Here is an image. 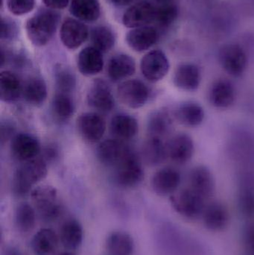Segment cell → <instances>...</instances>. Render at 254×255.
Returning a JSON list of instances; mask_svg holds the SVG:
<instances>
[{"label":"cell","mask_w":254,"mask_h":255,"mask_svg":"<svg viewBox=\"0 0 254 255\" xmlns=\"http://www.w3.org/2000/svg\"><path fill=\"white\" fill-rule=\"evenodd\" d=\"M161 243L167 255H207L205 248L199 241L173 225L164 226Z\"/></svg>","instance_id":"1"},{"label":"cell","mask_w":254,"mask_h":255,"mask_svg":"<svg viewBox=\"0 0 254 255\" xmlns=\"http://www.w3.org/2000/svg\"><path fill=\"white\" fill-rule=\"evenodd\" d=\"M47 174L46 160L35 157L24 162L15 172L12 190L17 197H23L32 191L33 187L41 181Z\"/></svg>","instance_id":"2"},{"label":"cell","mask_w":254,"mask_h":255,"mask_svg":"<svg viewBox=\"0 0 254 255\" xmlns=\"http://www.w3.org/2000/svg\"><path fill=\"white\" fill-rule=\"evenodd\" d=\"M60 16L52 10H42L30 18L26 23V33L30 41L37 46L47 44L55 34Z\"/></svg>","instance_id":"3"},{"label":"cell","mask_w":254,"mask_h":255,"mask_svg":"<svg viewBox=\"0 0 254 255\" xmlns=\"http://www.w3.org/2000/svg\"><path fill=\"white\" fill-rule=\"evenodd\" d=\"M30 196L33 206L43 221L52 223L59 218L62 208L55 187L50 185L37 186L33 189Z\"/></svg>","instance_id":"4"},{"label":"cell","mask_w":254,"mask_h":255,"mask_svg":"<svg viewBox=\"0 0 254 255\" xmlns=\"http://www.w3.org/2000/svg\"><path fill=\"white\" fill-rule=\"evenodd\" d=\"M170 200L174 211L188 220L201 217L206 206L205 199L190 187L176 192Z\"/></svg>","instance_id":"5"},{"label":"cell","mask_w":254,"mask_h":255,"mask_svg":"<svg viewBox=\"0 0 254 255\" xmlns=\"http://www.w3.org/2000/svg\"><path fill=\"white\" fill-rule=\"evenodd\" d=\"M218 58L223 70L233 77H240L248 67L247 53L243 46L228 43L219 49Z\"/></svg>","instance_id":"6"},{"label":"cell","mask_w":254,"mask_h":255,"mask_svg":"<svg viewBox=\"0 0 254 255\" xmlns=\"http://www.w3.org/2000/svg\"><path fill=\"white\" fill-rule=\"evenodd\" d=\"M113 169V181L124 188L136 187L144 177L141 162L133 151Z\"/></svg>","instance_id":"7"},{"label":"cell","mask_w":254,"mask_h":255,"mask_svg":"<svg viewBox=\"0 0 254 255\" xmlns=\"http://www.w3.org/2000/svg\"><path fill=\"white\" fill-rule=\"evenodd\" d=\"M117 96L127 107L137 109L143 107L150 97L149 87L138 79L122 82L117 88Z\"/></svg>","instance_id":"8"},{"label":"cell","mask_w":254,"mask_h":255,"mask_svg":"<svg viewBox=\"0 0 254 255\" xmlns=\"http://www.w3.org/2000/svg\"><path fill=\"white\" fill-rule=\"evenodd\" d=\"M170 69V63L167 55L160 49L150 51L144 55L140 62L142 74L151 82L162 80Z\"/></svg>","instance_id":"9"},{"label":"cell","mask_w":254,"mask_h":255,"mask_svg":"<svg viewBox=\"0 0 254 255\" xmlns=\"http://www.w3.org/2000/svg\"><path fill=\"white\" fill-rule=\"evenodd\" d=\"M79 134L85 142L95 143L104 136L106 123L104 118L95 112L82 114L77 120Z\"/></svg>","instance_id":"10"},{"label":"cell","mask_w":254,"mask_h":255,"mask_svg":"<svg viewBox=\"0 0 254 255\" xmlns=\"http://www.w3.org/2000/svg\"><path fill=\"white\" fill-rule=\"evenodd\" d=\"M132 152L123 141L109 139L103 141L97 148V157L101 164L112 169Z\"/></svg>","instance_id":"11"},{"label":"cell","mask_w":254,"mask_h":255,"mask_svg":"<svg viewBox=\"0 0 254 255\" xmlns=\"http://www.w3.org/2000/svg\"><path fill=\"white\" fill-rule=\"evenodd\" d=\"M167 155L171 161L183 165L190 161L195 153L193 139L186 133H179L167 142Z\"/></svg>","instance_id":"12"},{"label":"cell","mask_w":254,"mask_h":255,"mask_svg":"<svg viewBox=\"0 0 254 255\" xmlns=\"http://www.w3.org/2000/svg\"><path fill=\"white\" fill-rule=\"evenodd\" d=\"M86 101L92 109L101 112H109L115 106V100L111 89L102 79H96L89 87Z\"/></svg>","instance_id":"13"},{"label":"cell","mask_w":254,"mask_h":255,"mask_svg":"<svg viewBox=\"0 0 254 255\" xmlns=\"http://www.w3.org/2000/svg\"><path fill=\"white\" fill-rule=\"evenodd\" d=\"M181 183L180 172L173 167H165L155 172L152 177V187L161 196H172Z\"/></svg>","instance_id":"14"},{"label":"cell","mask_w":254,"mask_h":255,"mask_svg":"<svg viewBox=\"0 0 254 255\" xmlns=\"http://www.w3.org/2000/svg\"><path fill=\"white\" fill-rule=\"evenodd\" d=\"M156 8L148 1H141L130 7L123 15L122 22L128 28L146 26L155 22Z\"/></svg>","instance_id":"15"},{"label":"cell","mask_w":254,"mask_h":255,"mask_svg":"<svg viewBox=\"0 0 254 255\" xmlns=\"http://www.w3.org/2000/svg\"><path fill=\"white\" fill-rule=\"evenodd\" d=\"M40 150L38 139L29 133H17L12 138L10 151L13 157L19 161H28L37 157Z\"/></svg>","instance_id":"16"},{"label":"cell","mask_w":254,"mask_h":255,"mask_svg":"<svg viewBox=\"0 0 254 255\" xmlns=\"http://www.w3.org/2000/svg\"><path fill=\"white\" fill-rule=\"evenodd\" d=\"M210 104L219 109L231 107L237 99V91L234 84L228 79H221L215 81L208 93Z\"/></svg>","instance_id":"17"},{"label":"cell","mask_w":254,"mask_h":255,"mask_svg":"<svg viewBox=\"0 0 254 255\" xmlns=\"http://www.w3.org/2000/svg\"><path fill=\"white\" fill-rule=\"evenodd\" d=\"M61 40L63 44L70 49H76L82 46L89 35L87 27L80 20L68 18L61 28Z\"/></svg>","instance_id":"18"},{"label":"cell","mask_w":254,"mask_h":255,"mask_svg":"<svg viewBox=\"0 0 254 255\" xmlns=\"http://www.w3.org/2000/svg\"><path fill=\"white\" fill-rule=\"evenodd\" d=\"M189 187L205 200L214 194L216 189L214 177L207 166H197L191 170L189 177Z\"/></svg>","instance_id":"19"},{"label":"cell","mask_w":254,"mask_h":255,"mask_svg":"<svg viewBox=\"0 0 254 255\" xmlns=\"http://www.w3.org/2000/svg\"><path fill=\"white\" fill-rule=\"evenodd\" d=\"M173 82L179 89L190 92L197 91L201 85V70L193 63H183L174 71Z\"/></svg>","instance_id":"20"},{"label":"cell","mask_w":254,"mask_h":255,"mask_svg":"<svg viewBox=\"0 0 254 255\" xmlns=\"http://www.w3.org/2000/svg\"><path fill=\"white\" fill-rule=\"evenodd\" d=\"M201 217L206 229L212 232L223 230L228 226L230 220L229 212L226 207L219 202L206 205Z\"/></svg>","instance_id":"21"},{"label":"cell","mask_w":254,"mask_h":255,"mask_svg":"<svg viewBox=\"0 0 254 255\" xmlns=\"http://www.w3.org/2000/svg\"><path fill=\"white\" fill-rule=\"evenodd\" d=\"M159 40V33L156 28L149 25L132 28L127 34L128 46L136 52L148 50Z\"/></svg>","instance_id":"22"},{"label":"cell","mask_w":254,"mask_h":255,"mask_svg":"<svg viewBox=\"0 0 254 255\" xmlns=\"http://www.w3.org/2000/svg\"><path fill=\"white\" fill-rule=\"evenodd\" d=\"M110 133L114 139L125 141L133 139L138 133L139 124L134 117L126 114H119L112 118Z\"/></svg>","instance_id":"23"},{"label":"cell","mask_w":254,"mask_h":255,"mask_svg":"<svg viewBox=\"0 0 254 255\" xmlns=\"http://www.w3.org/2000/svg\"><path fill=\"white\" fill-rule=\"evenodd\" d=\"M78 68L84 76H92L99 73L104 67L102 52L93 46L81 51L78 57Z\"/></svg>","instance_id":"24"},{"label":"cell","mask_w":254,"mask_h":255,"mask_svg":"<svg viewBox=\"0 0 254 255\" xmlns=\"http://www.w3.org/2000/svg\"><path fill=\"white\" fill-rule=\"evenodd\" d=\"M174 118L187 127H199L205 118V112L201 105L195 102H184L176 108Z\"/></svg>","instance_id":"25"},{"label":"cell","mask_w":254,"mask_h":255,"mask_svg":"<svg viewBox=\"0 0 254 255\" xmlns=\"http://www.w3.org/2000/svg\"><path fill=\"white\" fill-rule=\"evenodd\" d=\"M59 236L48 228L40 229L33 236L31 249L35 255H54L59 245Z\"/></svg>","instance_id":"26"},{"label":"cell","mask_w":254,"mask_h":255,"mask_svg":"<svg viewBox=\"0 0 254 255\" xmlns=\"http://www.w3.org/2000/svg\"><path fill=\"white\" fill-rule=\"evenodd\" d=\"M141 155L143 161L149 166L161 164L168 158L167 142L161 138L149 136L142 146Z\"/></svg>","instance_id":"27"},{"label":"cell","mask_w":254,"mask_h":255,"mask_svg":"<svg viewBox=\"0 0 254 255\" xmlns=\"http://www.w3.org/2000/svg\"><path fill=\"white\" fill-rule=\"evenodd\" d=\"M107 71L113 82L124 80L135 73V61L132 57L125 54L115 55L109 61Z\"/></svg>","instance_id":"28"},{"label":"cell","mask_w":254,"mask_h":255,"mask_svg":"<svg viewBox=\"0 0 254 255\" xmlns=\"http://www.w3.org/2000/svg\"><path fill=\"white\" fill-rule=\"evenodd\" d=\"M58 236L63 247L73 251L79 249L83 242V227L77 220L70 219L63 223Z\"/></svg>","instance_id":"29"},{"label":"cell","mask_w":254,"mask_h":255,"mask_svg":"<svg viewBox=\"0 0 254 255\" xmlns=\"http://www.w3.org/2000/svg\"><path fill=\"white\" fill-rule=\"evenodd\" d=\"M23 85L14 73L8 70L0 74V99L4 103H13L22 94Z\"/></svg>","instance_id":"30"},{"label":"cell","mask_w":254,"mask_h":255,"mask_svg":"<svg viewBox=\"0 0 254 255\" xmlns=\"http://www.w3.org/2000/svg\"><path fill=\"white\" fill-rule=\"evenodd\" d=\"M173 117L167 110H159L149 117L147 124L149 136L161 138L171 133L173 128Z\"/></svg>","instance_id":"31"},{"label":"cell","mask_w":254,"mask_h":255,"mask_svg":"<svg viewBox=\"0 0 254 255\" xmlns=\"http://www.w3.org/2000/svg\"><path fill=\"white\" fill-rule=\"evenodd\" d=\"M106 249L111 255H132L134 250V239L127 232H112L106 240Z\"/></svg>","instance_id":"32"},{"label":"cell","mask_w":254,"mask_h":255,"mask_svg":"<svg viewBox=\"0 0 254 255\" xmlns=\"http://www.w3.org/2000/svg\"><path fill=\"white\" fill-rule=\"evenodd\" d=\"M47 87L40 77H31L25 82L22 96L27 103L33 106H40L47 98Z\"/></svg>","instance_id":"33"},{"label":"cell","mask_w":254,"mask_h":255,"mask_svg":"<svg viewBox=\"0 0 254 255\" xmlns=\"http://www.w3.org/2000/svg\"><path fill=\"white\" fill-rule=\"evenodd\" d=\"M70 12L79 20L93 22L101 13L98 0H72Z\"/></svg>","instance_id":"34"},{"label":"cell","mask_w":254,"mask_h":255,"mask_svg":"<svg viewBox=\"0 0 254 255\" xmlns=\"http://www.w3.org/2000/svg\"><path fill=\"white\" fill-rule=\"evenodd\" d=\"M75 103L70 94L57 92L52 99L51 110L54 118L59 122H67L75 113Z\"/></svg>","instance_id":"35"},{"label":"cell","mask_w":254,"mask_h":255,"mask_svg":"<svg viewBox=\"0 0 254 255\" xmlns=\"http://www.w3.org/2000/svg\"><path fill=\"white\" fill-rule=\"evenodd\" d=\"M37 211L33 205L23 202L16 207L14 212V225L21 233H28L34 229Z\"/></svg>","instance_id":"36"},{"label":"cell","mask_w":254,"mask_h":255,"mask_svg":"<svg viewBox=\"0 0 254 255\" xmlns=\"http://www.w3.org/2000/svg\"><path fill=\"white\" fill-rule=\"evenodd\" d=\"M90 40L92 46L103 53L113 47L116 38L113 31L108 27L97 26L91 31Z\"/></svg>","instance_id":"37"},{"label":"cell","mask_w":254,"mask_h":255,"mask_svg":"<svg viewBox=\"0 0 254 255\" xmlns=\"http://www.w3.org/2000/svg\"><path fill=\"white\" fill-rule=\"evenodd\" d=\"M239 208L244 217L251 218L254 216V184L247 180L243 182L239 193Z\"/></svg>","instance_id":"38"},{"label":"cell","mask_w":254,"mask_h":255,"mask_svg":"<svg viewBox=\"0 0 254 255\" xmlns=\"http://www.w3.org/2000/svg\"><path fill=\"white\" fill-rule=\"evenodd\" d=\"M55 81L57 92L70 94L76 86V76L65 66L58 65L55 67Z\"/></svg>","instance_id":"39"},{"label":"cell","mask_w":254,"mask_h":255,"mask_svg":"<svg viewBox=\"0 0 254 255\" xmlns=\"http://www.w3.org/2000/svg\"><path fill=\"white\" fill-rule=\"evenodd\" d=\"M178 9L175 4L171 3H163L159 7H157L155 20L161 26H168L177 19Z\"/></svg>","instance_id":"40"},{"label":"cell","mask_w":254,"mask_h":255,"mask_svg":"<svg viewBox=\"0 0 254 255\" xmlns=\"http://www.w3.org/2000/svg\"><path fill=\"white\" fill-rule=\"evenodd\" d=\"M8 10L15 15H23L31 11L34 0H6Z\"/></svg>","instance_id":"41"},{"label":"cell","mask_w":254,"mask_h":255,"mask_svg":"<svg viewBox=\"0 0 254 255\" xmlns=\"http://www.w3.org/2000/svg\"><path fill=\"white\" fill-rule=\"evenodd\" d=\"M244 255H254V223H249L243 233Z\"/></svg>","instance_id":"42"},{"label":"cell","mask_w":254,"mask_h":255,"mask_svg":"<svg viewBox=\"0 0 254 255\" xmlns=\"http://www.w3.org/2000/svg\"><path fill=\"white\" fill-rule=\"evenodd\" d=\"M16 28L14 24L7 19H1V38L11 40L16 36Z\"/></svg>","instance_id":"43"},{"label":"cell","mask_w":254,"mask_h":255,"mask_svg":"<svg viewBox=\"0 0 254 255\" xmlns=\"http://www.w3.org/2000/svg\"><path fill=\"white\" fill-rule=\"evenodd\" d=\"M43 3L51 9H63L68 5L70 0H43Z\"/></svg>","instance_id":"44"},{"label":"cell","mask_w":254,"mask_h":255,"mask_svg":"<svg viewBox=\"0 0 254 255\" xmlns=\"http://www.w3.org/2000/svg\"><path fill=\"white\" fill-rule=\"evenodd\" d=\"M13 133V128L10 124H5L1 125V142L7 140L9 138L11 137Z\"/></svg>","instance_id":"45"},{"label":"cell","mask_w":254,"mask_h":255,"mask_svg":"<svg viewBox=\"0 0 254 255\" xmlns=\"http://www.w3.org/2000/svg\"><path fill=\"white\" fill-rule=\"evenodd\" d=\"M2 255H22L20 250L13 246H8L3 251Z\"/></svg>","instance_id":"46"},{"label":"cell","mask_w":254,"mask_h":255,"mask_svg":"<svg viewBox=\"0 0 254 255\" xmlns=\"http://www.w3.org/2000/svg\"><path fill=\"white\" fill-rule=\"evenodd\" d=\"M45 160H52V159L55 158L57 156V151L55 148H48L45 150Z\"/></svg>","instance_id":"47"},{"label":"cell","mask_w":254,"mask_h":255,"mask_svg":"<svg viewBox=\"0 0 254 255\" xmlns=\"http://www.w3.org/2000/svg\"><path fill=\"white\" fill-rule=\"evenodd\" d=\"M108 1L115 6H125L131 4L134 0H108Z\"/></svg>","instance_id":"48"},{"label":"cell","mask_w":254,"mask_h":255,"mask_svg":"<svg viewBox=\"0 0 254 255\" xmlns=\"http://www.w3.org/2000/svg\"><path fill=\"white\" fill-rule=\"evenodd\" d=\"M58 255H76L75 253H73L72 251L64 252V253H60Z\"/></svg>","instance_id":"49"},{"label":"cell","mask_w":254,"mask_h":255,"mask_svg":"<svg viewBox=\"0 0 254 255\" xmlns=\"http://www.w3.org/2000/svg\"><path fill=\"white\" fill-rule=\"evenodd\" d=\"M155 1H158V2L161 3H167L169 2L171 0H155Z\"/></svg>","instance_id":"50"}]
</instances>
